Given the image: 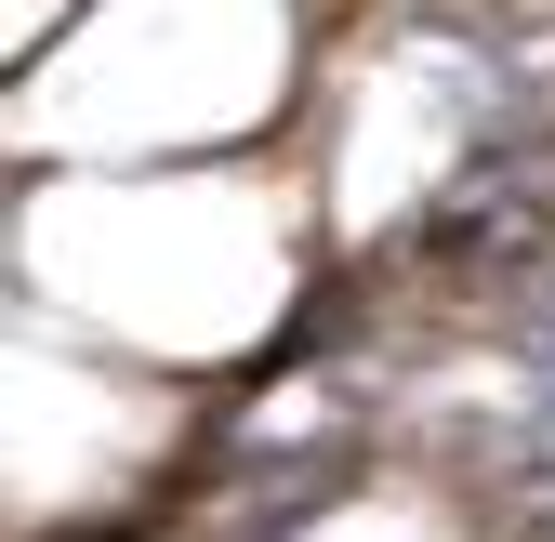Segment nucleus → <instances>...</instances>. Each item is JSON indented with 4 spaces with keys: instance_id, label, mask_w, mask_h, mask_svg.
Segmentation results:
<instances>
[{
    "instance_id": "1",
    "label": "nucleus",
    "mask_w": 555,
    "mask_h": 542,
    "mask_svg": "<svg viewBox=\"0 0 555 542\" xmlns=\"http://www.w3.org/2000/svg\"><path fill=\"white\" fill-rule=\"evenodd\" d=\"M119 225H80L53 172H14V292L159 358L185 384H238L292 345L331 264V212L305 146L278 132L251 159H80Z\"/></svg>"
},
{
    "instance_id": "2",
    "label": "nucleus",
    "mask_w": 555,
    "mask_h": 542,
    "mask_svg": "<svg viewBox=\"0 0 555 542\" xmlns=\"http://www.w3.org/2000/svg\"><path fill=\"white\" fill-rule=\"evenodd\" d=\"M318 93L305 0H80L14 53V159H251Z\"/></svg>"
}]
</instances>
